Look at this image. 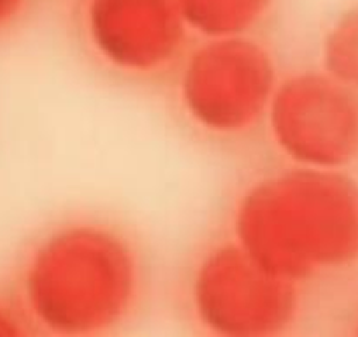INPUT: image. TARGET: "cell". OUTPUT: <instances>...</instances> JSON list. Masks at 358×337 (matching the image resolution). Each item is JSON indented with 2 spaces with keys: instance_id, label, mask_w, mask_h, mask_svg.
Returning <instances> with one entry per match:
<instances>
[{
  "instance_id": "1",
  "label": "cell",
  "mask_w": 358,
  "mask_h": 337,
  "mask_svg": "<svg viewBox=\"0 0 358 337\" xmlns=\"http://www.w3.org/2000/svg\"><path fill=\"white\" fill-rule=\"evenodd\" d=\"M23 313L50 336L95 337L132 323L148 295L136 236L102 216H71L44 230L20 274Z\"/></svg>"
},
{
  "instance_id": "2",
  "label": "cell",
  "mask_w": 358,
  "mask_h": 337,
  "mask_svg": "<svg viewBox=\"0 0 358 337\" xmlns=\"http://www.w3.org/2000/svg\"><path fill=\"white\" fill-rule=\"evenodd\" d=\"M227 234L304 288L350 273L358 267V180L285 162L264 168L237 190Z\"/></svg>"
},
{
  "instance_id": "3",
  "label": "cell",
  "mask_w": 358,
  "mask_h": 337,
  "mask_svg": "<svg viewBox=\"0 0 358 337\" xmlns=\"http://www.w3.org/2000/svg\"><path fill=\"white\" fill-rule=\"evenodd\" d=\"M181 118L206 139L237 143L264 129L280 64L258 36L201 39L172 72Z\"/></svg>"
},
{
  "instance_id": "4",
  "label": "cell",
  "mask_w": 358,
  "mask_h": 337,
  "mask_svg": "<svg viewBox=\"0 0 358 337\" xmlns=\"http://www.w3.org/2000/svg\"><path fill=\"white\" fill-rule=\"evenodd\" d=\"M308 288L271 273L225 234L194 257L185 280V308L204 334L276 337L299 327Z\"/></svg>"
},
{
  "instance_id": "5",
  "label": "cell",
  "mask_w": 358,
  "mask_h": 337,
  "mask_svg": "<svg viewBox=\"0 0 358 337\" xmlns=\"http://www.w3.org/2000/svg\"><path fill=\"white\" fill-rule=\"evenodd\" d=\"M264 132L285 164L350 171L358 164V92L322 67L281 74Z\"/></svg>"
},
{
  "instance_id": "6",
  "label": "cell",
  "mask_w": 358,
  "mask_h": 337,
  "mask_svg": "<svg viewBox=\"0 0 358 337\" xmlns=\"http://www.w3.org/2000/svg\"><path fill=\"white\" fill-rule=\"evenodd\" d=\"M76 29L99 67L129 81L172 76L192 36L179 0H81Z\"/></svg>"
},
{
  "instance_id": "7",
  "label": "cell",
  "mask_w": 358,
  "mask_h": 337,
  "mask_svg": "<svg viewBox=\"0 0 358 337\" xmlns=\"http://www.w3.org/2000/svg\"><path fill=\"white\" fill-rule=\"evenodd\" d=\"M276 0H179L188 30L201 39L258 36Z\"/></svg>"
},
{
  "instance_id": "8",
  "label": "cell",
  "mask_w": 358,
  "mask_h": 337,
  "mask_svg": "<svg viewBox=\"0 0 358 337\" xmlns=\"http://www.w3.org/2000/svg\"><path fill=\"white\" fill-rule=\"evenodd\" d=\"M318 55V67L358 92V2L343 9L327 25Z\"/></svg>"
},
{
  "instance_id": "9",
  "label": "cell",
  "mask_w": 358,
  "mask_h": 337,
  "mask_svg": "<svg viewBox=\"0 0 358 337\" xmlns=\"http://www.w3.org/2000/svg\"><path fill=\"white\" fill-rule=\"evenodd\" d=\"M27 323V316L20 315L9 306L0 304V336H25L29 334Z\"/></svg>"
},
{
  "instance_id": "10",
  "label": "cell",
  "mask_w": 358,
  "mask_h": 337,
  "mask_svg": "<svg viewBox=\"0 0 358 337\" xmlns=\"http://www.w3.org/2000/svg\"><path fill=\"white\" fill-rule=\"evenodd\" d=\"M29 0H0V27H6L18 18Z\"/></svg>"
},
{
  "instance_id": "11",
  "label": "cell",
  "mask_w": 358,
  "mask_h": 337,
  "mask_svg": "<svg viewBox=\"0 0 358 337\" xmlns=\"http://www.w3.org/2000/svg\"><path fill=\"white\" fill-rule=\"evenodd\" d=\"M353 325H355V334H357V336H358V313H357V316H355Z\"/></svg>"
}]
</instances>
